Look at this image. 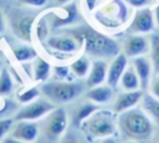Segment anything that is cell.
<instances>
[{
    "label": "cell",
    "mask_w": 159,
    "mask_h": 143,
    "mask_svg": "<svg viewBox=\"0 0 159 143\" xmlns=\"http://www.w3.org/2000/svg\"><path fill=\"white\" fill-rule=\"evenodd\" d=\"M83 47L84 52L88 56H93L97 58H114L119 52V45L112 37L89 27V26H80L68 31Z\"/></svg>",
    "instance_id": "6da1fadb"
},
{
    "label": "cell",
    "mask_w": 159,
    "mask_h": 143,
    "mask_svg": "<svg viewBox=\"0 0 159 143\" xmlns=\"http://www.w3.org/2000/svg\"><path fill=\"white\" fill-rule=\"evenodd\" d=\"M117 124L122 133L133 141L147 139L153 132V122L149 116L139 108H130L119 113Z\"/></svg>",
    "instance_id": "7a4b0ae2"
},
{
    "label": "cell",
    "mask_w": 159,
    "mask_h": 143,
    "mask_svg": "<svg viewBox=\"0 0 159 143\" xmlns=\"http://www.w3.org/2000/svg\"><path fill=\"white\" fill-rule=\"evenodd\" d=\"M81 126L93 138H108L117 131V121L112 112L97 109Z\"/></svg>",
    "instance_id": "3957f363"
},
{
    "label": "cell",
    "mask_w": 159,
    "mask_h": 143,
    "mask_svg": "<svg viewBox=\"0 0 159 143\" xmlns=\"http://www.w3.org/2000/svg\"><path fill=\"white\" fill-rule=\"evenodd\" d=\"M41 92L52 102L65 103L77 98L82 92V85L73 81H51L43 82Z\"/></svg>",
    "instance_id": "277c9868"
},
{
    "label": "cell",
    "mask_w": 159,
    "mask_h": 143,
    "mask_svg": "<svg viewBox=\"0 0 159 143\" xmlns=\"http://www.w3.org/2000/svg\"><path fill=\"white\" fill-rule=\"evenodd\" d=\"M96 19L106 27H118L127 20L125 4L120 0L109 1L96 12Z\"/></svg>",
    "instance_id": "5b68a950"
},
{
    "label": "cell",
    "mask_w": 159,
    "mask_h": 143,
    "mask_svg": "<svg viewBox=\"0 0 159 143\" xmlns=\"http://www.w3.org/2000/svg\"><path fill=\"white\" fill-rule=\"evenodd\" d=\"M53 109L55 106L52 101L35 99L30 103H26L22 108H20L15 114L14 121H37L43 116H47Z\"/></svg>",
    "instance_id": "8992f818"
},
{
    "label": "cell",
    "mask_w": 159,
    "mask_h": 143,
    "mask_svg": "<svg viewBox=\"0 0 159 143\" xmlns=\"http://www.w3.org/2000/svg\"><path fill=\"white\" fill-rule=\"evenodd\" d=\"M35 16L32 14H25L22 11L15 10L10 14V25L12 32L22 41L31 42L32 41V26L35 22Z\"/></svg>",
    "instance_id": "52a82bcc"
},
{
    "label": "cell",
    "mask_w": 159,
    "mask_h": 143,
    "mask_svg": "<svg viewBox=\"0 0 159 143\" xmlns=\"http://www.w3.org/2000/svg\"><path fill=\"white\" fill-rule=\"evenodd\" d=\"M155 26V20H154V14L153 10L147 7H140L135 11L127 32L128 34H148L154 30Z\"/></svg>",
    "instance_id": "ba28073f"
},
{
    "label": "cell",
    "mask_w": 159,
    "mask_h": 143,
    "mask_svg": "<svg viewBox=\"0 0 159 143\" xmlns=\"http://www.w3.org/2000/svg\"><path fill=\"white\" fill-rule=\"evenodd\" d=\"M67 113L63 108H55L47 116L45 122V134L50 139L61 137L67 128Z\"/></svg>",
    "instance_id": "9c48e42d"
},
{
    "label": "cell",
    "mask_w": 159,
    "mask_h": 143,
    "mask_svg": "<svg viewBox=\"0 0 159 143\" xmlns=\"http://www.w3.org/2000/svg\"><path fill=\"white\" fill-rule=\"evenodd\" d=\"M46 44L56 53H63V55H70V56L76 53L81 47L78 41L68 32L62 34V35L50 36L47 37Z\"/></svg>",
    "instance_id": "30bf717a"
},
{
    "label": "cell",
    "mask_w": 159,
    "mask_h": 143,
    "mask_svg": "<svg viewBox=\"0 0 159 143\" xmlns=\"http://www.w3.org/2000/svg\"><path fill=\"white\" fill-rule=\"evenodd\" d=\"M150 50L149 39L142 34H130L123 41V53L129 58L147 55Z\"/></svg>",
    "instance_id": "8fae6325"
},
{
    "label": "cell",
    "mask_w": 159,
    "mask_h": 143,
    "mask_svg": "<svg viewBox=\"0 0 159 143\" xmlns=\"http://www.w3.org/2000/svg\"><path fill=\"white\" fill-rule=\"evenodd\" d=\"M77 14L78 11H77L76 2H68V4H65L57 11L53 10L45 15L48 20V24H51L53 27H61V26H66L75 22L77 19Z\"/></svg>",
    "instance_id": "7c38bea8"
},
{
    "label": "cell",
    "mask_w": 159,
    "mask_h": 143,
    "mask_svg": "<svg viewBox=\"0 0 159 143\" xmlns=\"http://www.w3.org/2000/svg\"><path fill=\"white\" fill-rule=\"evenodd\" d=\"M39 136V127L35 123V121H16V124L14 126L10 137L22 141V142H29L32 143L37 139Z\"/></svg>",
    "instance_id": "4fadbf2b"
},
{
    "label": "cell",
    "mask_w": 159,
    "mask_h": 143,
    "mask_svg": "<svg viewBox=\"0 0 159 143\" xmlns=\"http://www.w3.org/2000/svg\"><path fill=\"white\" fill-rule=\"evenodd\" d=\"M127 67H128V57L123 52H119L114 58H112L111 63L108 65L107 85H109L111 87H116L119 83L120 77Z\"/></svg>",
    "instance_id": "5bb4252c"
},
{
    "label": "cell",
    "mask_w": 159,
    "mask_h": 143,
    "mask_svg": "<svg viewBox=\"0 0 159 143\" xmlns=\"http://www.w3.org/2000/svg\"><path fill=\"white\" fill-rule=\"evenodd\" d=\"M133 67L139 77V82H140V88L142 90H147L149 88V83H150V76L153 72V63L150 57H147L145 55L143 56H138L134 57L133 61Z\"/></svg>",
    "instance_id": "9a60e30c"
},
{
    "label": "cell",
    "mask_w": 159,
    "mask_h": 143,
    "mask_svg": "<svg viewBox=\"0 0 159 143\" xmlns=\"http://www.w3.org/2000/svg\"><path fill=\"white\" fill-rule=\"evenodd\" d=\"M107 72H108V65L104 60L97 58L92 62L91 70L87 75L86 86L88 88L96 87L102 85L103 82H107Z\"/></svg>",
    "instance_id": "2e32d148"
},
{
    "label": "cell",
    "mask_w": 159,
    "mask_h": 143,
    "mask_svg": "<svg viewBox=\"0 0 159 143\" xmlns=\"http://www.w3.org/2000/svg\"><path fill=\"white\" fill-rule=\"evenodd\" d=\"M143 91L137 90V91H125L123 93H120L116 101H114V106L113 109L116 113H122L124 111H128L130 108H133L143 97Z\"/></svg>",
    "instance_id": "e0dca14e"
},
{
    "label": "cell",
    "mask_w": 159,
    "mask_h": 143,
    "mask_svg": "<svg viewBox=\"0 0 159 143\" xmlns=\"http://www.w3.org/2000/svg\"><path fill=\"white\" fill-rule=\"evenodd\" d=\"M86 96L89 101H92L97 104L108 103L113 98V87H111L109 85H107V86L99 85V86L89 88L87 91Z\"/></svg>",
    "instance_id": "ac0fdd59"
},
{
    "label": "cell",
    "mask_w": 159,
    "mask_h": 143,
    "mask_svg": "<svg viewBox=\"0 0 159 143\" xmlns=\"http://www.w3.org/2000/svg\"><path fill=\"white\" fill-rule=\"evenodd\" d=\"M142 109L149 116L152 121L159 124V98L150 93H143L142 97Z\"/></svg>",
    "instance_id": "d6986e66"
},
{
    "label": "cell",
    "mask_w": 159,
    "mask_h": 143,
    "mask_svg": "<svg viewBox=\"0 0 159 143\" xmlns=\"http://www.w3.org/2000/svg\"><path fill=\"white\" fill-rule=\"evenodd\" d=\"M51 75V65L42 57L37 56L32 63V78L36 82H46Z\"/></svg>",
    "instance_id": "ffe728a7"
},
{
    "label": "cell",
    "mask_w": 159,
    "mask_h": 143,
    "mask_svg": "<svg viewBox=\"0 0 159 143\" xmlns=\"http://www.w3.org/2000/svg\"><path fill=\"white\" fill-rule=\"evenodd\" d=\"M119 83H120V87L124 91H137V90L140 88L139 77H138L133 66L125 68V71L123 72V75L120 77Z\"/></svg>",
    "instance_id": "44dd1931"
},
{
    "label": "cell",
    "mask_w": 159,
    "mask_h": 143,
    "mask_svg": "<svg viewBox=\"0 0 159 143\" xmlns=\"http://www.w3.org/2000/svg\"><path fill=\"white\" fill-rule=\"evenodd\" d=\"M11 52L19 62H27L37 57V51L30 45H16L11 48Z\"/></svg>",
    "instance_id": "7402d4cb"
},
{
    "label": "cell",
    "mask_w": 159,
    "mask_h": 143,
    "mask_svg": "<svg viewBox=\"0 0 159 143\" xmlns=\"http://www.w3.org/2000/svg\"><path fill=\"white\" fill-rule=\"evenodd\" d=\"M97 109H99V107L97 106V103L94 102H84L82 104H80L75 112V123L77 126H81L88 117H91Z\"/></svg>",
    "instance_id": "603a6c76"
},
{
    "label": "cell",
    "mask_w": 159,
    "mask_h": 143,
    "mask_svg": "<svg viewBox=\"0 0 159 143\" xmlns=\"http://www.w3.org/2000/svg\"><path fill=\"white\" fill-rule=\"evenodd\" d=\"M91 65L92 63H91L89 58L86 55H83V56H80L78 58H76L70 65V67H71V71L73 72V75L76 77L82 78V77H87V75L91 70Z\"/></svg>",
    "instance_id": "cb8c5ba5"
},
{
    "label": "cell",
    "mask_w": 159,
    "mask_h": 143,
    "mask_svg": "<svg viewBox=\"0 0 159 143\" xmlns=\"http://www.w3.org/2000/svg\"><path fill=\"white\" fill-rule=\"evenodd\" d=\"M149 42H150V60L153 63V72L154 75L159 73V34L154 32L150 35L149 37Z\"/></svg>",
    "instance_id": "d4e9b609"
},
{
    "label": "cell",
    "mask_w": 159,
    "mask_h": 143,
    "mask_svg": "<svg viewBox=\"0 0 159 143\" xmlns=\"http://www.w3.org/2000/svg\"><path fill=\"white\" fill-rule=\"evenodd\" d=\"M14 91V81L10 72L6 68L0 70V96L6 97Z\"/></svg>",
    "instance_id": "484cf974"
},
{
    "label": "cell",
    "mask_w": 159,
    "mask_h": 143,
    "mask_svg": "<svg viewBox=\"0 0 159 143\" xmlns=\"http://www.w3.org/2000/svg\"><path fill=\"white\" fill-rule=\"evenodd\" d=\"M39 96H40V90L37 87H30L17 93V101L22 104H26L37 99Z\"/></svg>",
    "instance_id": "4316f807"
},
{
    "label": "cell",
    "mask_w": 159,
    "mask_h": 143,
    "mask_svg": "<svg viewBox=\"0 0 159 143\" xmlns=\"http://www.w3.org/2000/svg\"><path fill=\"white\" fill-rule=\"evenodd\" d=\"M36 36H37L39 41H41V42L47 40V36H48V20H47L46 15H42L36 22Z\"/></svg>",
    "instance_id": "83f0119b"
},
{
    "label": "cell",
    "mask_w": 159,
    "mask_h": 143,
    "mask_svg": "<svg viewBox=\"0 0 159 143\" xmlns=\"http://www.w3.org/2000/svg\"><path fill=\"white\" fill-rule=\"evenodd\" d=\"M53 73H55L56 78L60 80V81H73L72 78H70V76H75L73 72L71 71V67L70 66H65V65L55 66L53 67Z\"/></svg>",
    "instance_id": "f1b7e54d"
},
{
    "label": "cell",
    "mask_w": 159,
    "mask_h": 143,
    "mask_svg": "<svg viewBox=\"0 0 159 143\" xmlns=\"http://www.w3.org/2000/svg\"><path fill=\"white\" fill-rule=\"evenodd\" d=\"M12 122H14V119H11V118L0 119V141L10 132V129L12 128Z\"/></svg>",
    "instance_id": "f546056e"
},
{
    "label": "cell",
    "mask_w": 159,
    "mask_h": 143,
    "mask_svg": "<svg viewBox=\"0 0 159 143\" xmlns=\"http://www.w3.org/2000/svg\"><path fill=\"white\" fill-rule=\"evenodd\" d=\"M149 93L153 95L154 97L159 98V73L154 75L153 80L149 83Z\"/></svg>",
    "instance_id": "4dcf8cb0"
},
{
    "label": "cell",
    "mask_w": 159,
    "mask_h": 143,
    "mask_svg": "<svg viewBox=\"0 0 159 143\" xmlns=\"http://www.w3.org/2000/svg\"><path fill=\"white\" fill-rule=\"evenodd\" d=\"M155 0H124V2H127L128 5H130L132 7H135V9L147 7L148 5H150Z\"/></svg>",
    "instance_id": "1f68e13d"
},
{
    "label": "cell",
    "mask_w": 159,
    "mask_h": 143,
    "mask_svg": "<svg viewBox=\"0 0 159 143\" xmlns=\"http://www.w3.org/2000/svg\"><path fill=\"white\" fill-rule=\"evenodd\" d=\"M19 2H21L24 5L34 6V7H41V6L46 5L47 0H19Z\"/></svg>",
    "instance_id": "d6a6232c"
},
{
    "label": "cell",
    "mask_w": 159,
    "mask_h": 143,
    "mask_svg": "<svg viewBox=\"0 0 159 143\" xmlns=\"http://www.w3.org/2000/svg\"><path fill=\"white\" fill-rule=\"evenodd\" d=\"M84 2H86V6H87V10L89 12H92V11L96 10L97 4H98V0H84Z\"/></svg>",
    "instance_id": "836d02e7"
},
{
    "label": "cell",
    "mask_w": 159,
    "mask_h": 143,
    "mask_svg": "<svg viewBox=\"0 0 159 143\" xmlns=\"http://www.w3.org/2000/svg\"><path fill=\"white\" fill-rule=\"evenodd\" d=\"M1 143H29V142H22V141H19V139H15V138L9 137V138L2 139V142H1Z\"/></svg>",
    "instance_id": "e575fe53"
},
{
    "label": "cell",
    "mask_w": 159,
    "mask_h": 143,
    "mask_svg": "<svg viewBox=\"0 0 159 143\" xmlns=\"http://www.w3.org/2000/svg\"><path fill=\"white\" fill-rule=\"evenodd\" d=\"M153 14H154V20H155V24L159 26V5L155 6V9L153 10Z\"/></svg>",
    "instance_id": "d590c367"
},
{
    "label": "cell",
    "mask_w": 159,
    "mask_h": 143,
    "mask_svg": "<svg viewBox=\"0 0 159 143\" xmlns=\"http://www.w3.org/2000/svg\"><path fill=\"white\" fill-rule=\"evenodd\" d=\"M4 30H5V20H4V15H2V12H1V10H0V34H1Z\"/></svg>",
    "instance_id": "8d00e7d4"
},
{
    "label": "cell",
    "mask_w": 159,
    "mask_h": 143,
    "mask_svg": "<svg viewBox=\"0 0 159 143\" xmlns=\"http://www.w3.org/2000/svg\"><path fill=\"white\" fill-rule=\"evenodd\" d=\"M61 143H78V142H77L75 138H71V137H68V138H65V139H63Z\"/></svg>",
    "instance_id": "74e56055"
},
{
    "label": "cell",
    "mask_w": 159,
    "mask_h": 143,
    "mask_svg": "<svg viewBox=\"0 0 159 143\" xmlns=\"http://www.w3.org/2000/svg\"><path fill=\"white\" fill-rule=\"evenodd\" d=\"M101 143H117V142H116V139H114V138L108 137V138H103V141H102Z\"/></svg>",
    "instance_id": "f35d334b"
},
{
    "label": "cell",
    "mask_w": 159,
    "mask_h": 143,
    "mask_svg": "<svg viewBox=\"0 0 159 143\" xmlns=\"http://www.w3.org/2000/svg\"><path fill=\"white\" fill-rule=\"evenodd\" d=\"M60 5H65V4H68V2H71L72 0H56Z\"/></svg>",
    "instance_id": "ab89813d"
},
{
    "label": "cell",
    "mask_w": 159,
    "mask_h": 143,
    "mask_svg": "<svg viewBox=\"0 0 159 143\" xmlns=\"http://www.w3.org/2000/svg\"><path fill=\"white\" fill-rule=\"evenodd\" d=\"M123 143H137V141H133V139H128V141H125V142H123Z\"/></svg>",
    "instance_id": "60d3db41"
},
{
    "label": "cell",
    "mask_w": 159,
    "mask_h": 143,
    "mask_svg": "<svg viewBox=\"0 0 159 143\" xmlns=\"http://www.w3.org/2000/svg\"><path fill=\"white\" fill-rule=\"evenodd\" d=\"M1 41H2V37L0 36V52H1Z\"/></svg>",
    "instance_id": "b9f144b4"
},
{
    "label": "cell",
    "mask_w": 159,
    "mask_h": 143,
    "mask_svg": "<svg viewBox=\"0 0 159 143\" xmlns=\"http://www.w3.org/2000/svg\"><path fill=\"white\" fill-rule=\"evenodd\" d=\"M1 68H2V67H1V63H0V70H1Z\"/></svg>",
    "instance_id": "7bdbcfd3"
}]
</instances>
